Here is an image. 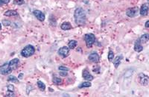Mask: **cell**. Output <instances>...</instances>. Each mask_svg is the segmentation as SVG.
Wrapping results in <instances>:
<instances>
[{"mask_svg": "<svg viewBox=\"0 0 149 97\" xmlns=\"http://www.w3.org/2000/svg\"><path fill=\"white\" fill-rule=\"evenodd\" d=\"M74 18L77 25H84L86 22V16L84 10L81 8H76L74 13Z\"/></svg>", "mask_w": 149, "mask_h": 97, "instance_id": "cell-1", "label": "cell"}, {"mask_svg": "<svg viewBox=\"0 0 149 97\" xmlns=\"http://www.w3.org/2000/svg\"><path fill=\"white\" fill-rule=\"evenodd\" d=\"M35 52V48L32 45H28L21 51V55L24 58H28L32 56Z\"/></svg>", "mask_w": 149, "mask_h": 97, "instance_id": "cell-2", "label": "cell"}, {"mask_svg": "<svg viewBox=\"0 0 149 97\" xmlns=\"http://www.w3.org/2000/svg\"><path fill=\"white\" fill-rule=\"evenodd\" d=\"M84 40L86 45L88 48H91L95 43V36L92 33H89L84 35Z\"/></svg>", "mask_w": 149, "mask_h": 97, "instance_id": "cell-3", "label": "cell"}, {"mask_svg": "<svg viewBox=\"0 0 149 97\" xmlns=\"http://www.w3.org/2000/svg\"><path fill=\"white\" fill-rule=\"evenodd\" d=\"M139 13V8L138 7H133V8H129L126 10V15L130 17V18H133L135 17Z\"/></svg>", "mask_w": 149, "mask_h": 97, "instance_id": "cell-4", "label": "cell"}, {"mask_svg": "<svg viewBox=\"0 0 149 97\" xmlns=\"http://www.w3.org/2000/svg\"><path fill=\"white\" fill-rule=\"evenodd\" d=\"M139 82L142 86H148L149 83L148 76L144 73H140L139 75Z\"/></svg>", "mask_w": 149, "mask_h": 97, "instance_id": "cell-5", "label": "cell"}, {"mask_svg": "<svg viewBox=\"0 0 149 97\" xmlns=\"http://www.w3.org/2000/svg\"><path fill=\"white\" fill-rule=\"evenodd\" d=\"M19 65H20V60L18 58H14L8 63V67H9L10 70L12 72L13 70H15L18 68Z\"/></svg>", "mask_w": 149, "mask_h": 97, "instance_id": "cell-6", "label": "cell"}, {"mask_svg": "<svg viewBox=\"0 0 149 97\" xmlns=\"http://www.w3.org/2000/svg\"><path fill=\"white\" fill-rule=\"evenodd\" d=\"M58 52L62 58H67L69 54V48L67 46H63L59 48Z\"/></svg>", "mask_w": 149, "mask_h": 97, "instance_id": "cell-7", "label": "cell"}, {"mask_svg": "<svg viewBox=\"0 0 149 97\" xmlns=\"http://www.w3.org/2000/svg\"><path fill=\"white\" fill-rule=\"evenodd\" d=\"M33 14L34 15V16L36 17V18L40 22H43L46 19V16H45V14H43V13L40 11V10H34L33 11Z\"/></svg>", "mask_w": 149, "mask_h": 97, "instance_id": "cell-8", "label": "cell"}, {"mask_svg": "<svg viewBox=\"0 0 149 97\" xmlns=\"http://www.w3.org/2000/svg\"><path fill=\"white\" fill-rule=\"evenodd\" d=\"M88 59L91 61V62L93 63H98L100 61V57L98 55L97 52H93L90 54V55L88 56Z\"/></svg>", "mask_w": 149, "mask_h": 97, "instance_id": "cell-9", "label": "cell"}, {"mask_svg": "<svg viewBox=\"0 0 149 97\" xmlns=\"http://www.w3.org/2000/svg\"><path fill=\"white\" fill-rule=\"evenodd\" d=\"M11 73L9 67H8V63L4 64L1 67H0V73L4 76H6Z\"/></svg>", "mask_w": 149, "mask_h": 97, "instance_id": "cell-10", "label": "cell"}, {"mask_svg": "<svg viewBox=\"0 0 149 97\" xmlns=\"http://www.w3.org/2000/svg\"><path fill=\"white\" fill-rule=\"evenodd\" d=\"M139 14L141 16H145L148 15V3H145L141 6L139 10Z\"/></svg>", "mask_w": 149, "mask_h": 97, "instance_id": "cell-11", "label": "cell"}, {"mask_svg": "<svg viewBox=\"0 0 149 97\" xmlns=\"http://www.w3.org/2000/svg\"><path fill=\"white\" fill-rule=\"evenodd\" d=\"M82 76H83V78H84L85 79V80L89 81H93V78H94V77H93V76H92V75L90 73V72L88 71V70H87V69H85L83 70Z\"/></svg>", "mask_w": 149, "mask_h": 97, "instance_id": "cell-12", "label": "cell"}, {"mask_svg": "<svg viewBox=\"0 0 149 97\" xmlns=\"http://www.w3.org/2000/svg\"><path fill=\"white\" fill-rule=\"evenodd\" d=\"M134 50L137 52H140L143 50V46L142 45V43H140L139 40H137L135 41L134 43Z\"/></svg>", "mask_w": 149, "mask_h": 97, "instance_id": "cell-13", "label": "cell"}, {"mask_svg": "<svg viewBox=\"0 0 149 97\" xmlns=\"http://www.w3.org/2000/svg\"><path fill=\"white\" fill-rule=\"evenodd\" d=\"M60 28L63 31H68V30L72 29V26L71 24H70V23H69V22H64V23L60 25Z\"/></svg>", "mask_w": 149, "mask_h": 97, "instance_id": "cell-14", "label": "cell"}, {"mask_svg": "<svg viewBox=\"0 0 149 97\" xmlns=\"http://www.w3.org/2000/svg\"><path fill=\"white\" fill-rule=\"evenodd\" d=\"M139 41L141 43H147L149 40V34H144L141 37H139Z\"/></svg>", "mask_w": 149, "mask_h": 97, "instance_id": "cell-15", "label": "cell"}, {"mask_svg": "<svg viewBox=\"0 0 149 97\" xmlns=\"http://www.w3.org/2000/svg\"><path fill=\"white\" fill-rule=\"evenodd\" d=\"M4 15L6 16H16L18 15V12L15 10H8L6 11L4 13Z\"/></svg>", "mask_w": 149, "mask_h": 97, "instance_id": "cell-16", "label": "cell"}, {"mask_svg": "<svg viewBox=\"0 0 149 97\" xmlns=\"http://www.w3.org/2000/svg\"><path fill=\"white\" fill-rule=\"evenodd\" d=\"M122 59V56L120 55V56H117L116 58H115V60L113 61V64H114L116 69H117L118 67H119V64L121 63Z\"/></svg>", "mask_w": 149, "mask_h": 97, "instance_id": "cell-17", "label": "cell"}, {"mask_svg": "<svg viewBox=\"0 0 149 97\" xmlns=\"http://www.w3.org/2000/svg\"><path fill=\"white\" fill-rule=\"evenodd\" d=\"M76 46H77V41L74 40H70L68 43V46L69 49H74V48L76 47Z\"/></svg>", "mask_w": 149, "mask_h": 97, "instance_id": "cell-18", "label": "cell"}, {"mask_svg": "<svg viewBox=\"0 0 149 97\" xmlns=\"http://www.w3.org/2000/svg\"><path fill=\"white\" fill-rule=\"evenodd\" d=\"M52 81H53V83L55 84V85H60L61 82H62V79H61L60 78L58 77L57 76H53V79H52Z\"/></svg>", "mask_w": 149, "mask_h": 97, "instance_id": "cell-19", "label": "cell"}, {"mask_svg": "<svg viewBox=\"0 0 149 97\" xmlns=\"http://www.w3.org/2000/svg\"><path fill=\"white\" fill-rule=\"evenodd\" d=\"M91 86H92V84L89 81H87L81 83V85L78 86V87L79 88H84V87H90Z\"/></svg>", "mask_w": 149, "mask_h": 97, "instance_id": "cell-20", "label": "cell"}, {"mask_svg": "<svg viewBox=\"0 0 149 97\" xmlns=\"http://www.w3.org/2000/svg\"><path fill=\"white\" fill-rule=\"evenodd\" d=\"M8 81L10 82H14V83H18L19 82V78L15 77L14 76H10L8 78Z\"/></svg>", "mask_w": 149, "mask_h": 97, "instance_id": "cell-21", "label": "cell"}, {"mask_svg": "<svg viewBox=\"0 0 149 97\" xmlns=\"http://www.w3.org/2000/svg\"><path fill=\"white\" fill-rule=\"evenodd\" d=\"M37 86L39 87V89H40V90L42 91H44L45 89H46V85H45V84L42 82L41 81H37Z\"/></svg>", "mask_w": 149, "mask_h": 97, "instance_id": "cell-22", "label": "cell"}, {"mask_svg": "<svg viewBox=\"0 0 149 97\" xmlns=\"http://www.w3.org/2000/svg\"><path fill=\"white\" fill-rule=\"evenodd\" d=\"M107 58L109 60V61H113V59H114V53L112 50H110L108 52V55H107Z\"/></svg>", "mask_w": 149, "mask_h": 97, "instance_id": "cell-23", "label": "cell"}, {"mask_svg": "<svg viewBox=\"0 0 149 97\" xmlns=\"http://www.w3.org/2000/svg\"><path fill=\"white\" fill-rule=\"evenodd\" d=\"M14 3L17 5H21L24 4V0H14Z\"/></svg>", "mask_w": 149, "mask_h": 97, "instance_id": "cell-24", "label": "cell"}, {"mask_svg": "<svg viewBox=\"0 0 149 97\" xmlns=\"http://www.w3.org/2000/svg\"><path fill=\"white\" fill-rule=\"evenodd\" d=\"M58 69L60 71H69V69L67 67H65V66H60L58 67Z\"/></svg>", "mask_w": 149, "mask_h": 97, "instance_id": "cell-25", "label": "cell"}, {"mask_svg": "<svg viewBox=\"0 0 149 97\" xmlns=\"http://www.w3.org/2000/svg\"><path fill=\"white\" fill-rule=\"evenodd\" d=\"M10 2V0H0V6L3 5H6Z\"/></svg>", "mask_w": 149, "mask_h": 97, "instance_id": "cell-26", "label": "cell"}, {"mask_svg": "<svg viewBox=\"0 0 149 97\" xmlns=\"http://www.w3.org/2000/svg\"><path fill=\"white\" fill-rule=\"evenodd\" d=\"M7 88H8V91H12V92H14V89H15L14 86V85H8Z\"/></svg>", "mask_w": 149, "mask_h": 97, "instance_id": "cell-27", "label": "cell"}, {"mask_svg": "<svg viewBox=\"0 0 149 97\" xmlns=\"http://www.w3.org/2000/svg\"><path fill=\"white\" fill-rule=\"evenodd\" d=\"M2 24L5 25V26H9L11 24V23L10 21H8V20H4L2 21Z\"/></svg>", "mask_w": 149, "mask_h": 97, "instance_id": "cell-28", "label": "cell"}, {"mask_svg": "<svg viewBox=\"0 0 149 97\" xmlns=\"http://www.w3.org/2000/svg\"><path fill=\"white\" fill-rule=\"evenodd\" d=\"M6 96H15L14 92L12 91H8L7 93H6Z\"/></svg>", "mask_w": 149, "mask_h": 97, "instance_id": "cell-29", "label": "cell"}, {"mask_svg": "<svg viewBox=\"0 0 149 97\" xmlns=\"http://www.w3.org/2000/svg\"><path fill=\"white\" fill-rule=\"evenodd\" d=\"M67 71H61L60 72V76H67Z\"/></svg>", "mask_w": 149, "mask_h": 97, "instance_id": "cell-30", "label": "cell"}, {"mask_svg": "<svg viewBox=\"0 0 149 97\" xmlns=\"http://www.w3.org/2000/svg\"><path fill=\"white\" fill-rule=\"evenodd\" d=\"M145 26L146 28H149V20H147V21H146V23H145Z\"/></svg>", "mask_w": 149, "mask_h": 97, "instance_id": "cell-31", "label": "cell"}, {"mask_svg": "<svg viewBox=\"0 0 149 97\" xmlns=\"http://www.w3.org/2000/svg\"><path fill=\"white\" fill-rule=\"evenodd\" d=\"M23 76H24L23 73H20V74L19 75V76H18V78H19V79H22V78H23Z\"/></svg>", "mask_w": 149, "mask_h": 97, "instance_id": "cell-32", "label": "cell"}, {"mask_svg": "<svg viewBox=\"0 0 149 97\" xmlns=\"http://www.w3.org/2000/svg\"><path fill=\"white\" fill-rule=\"evenodd\" d=\"M1 29H2V24L0 23V31H1Z\"/></svg>", "mask_w": 149, "mask_h": 97, "instance_id": "cell-33", "label": "cell"}]
</instances>
